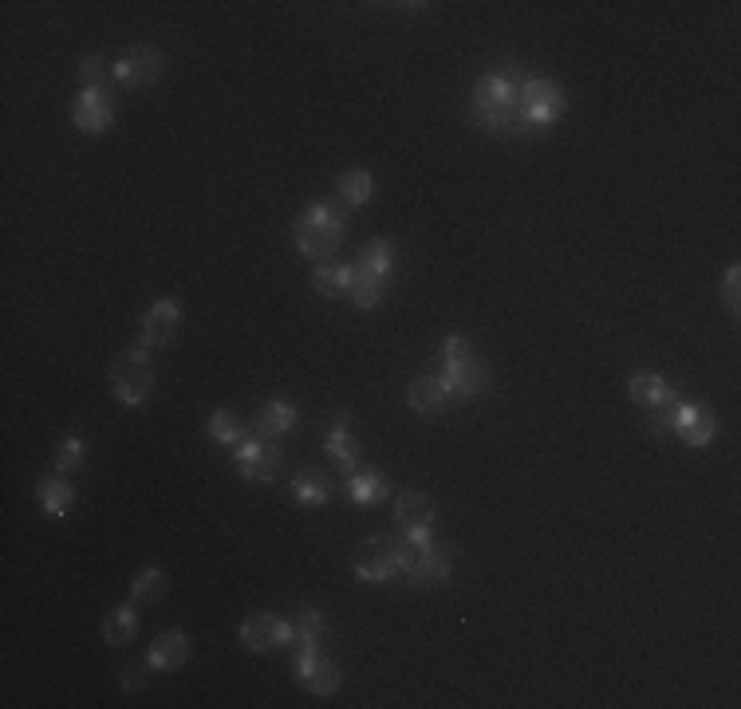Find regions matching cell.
I'll return each instance as SVG.
<instances>
[{
  "mask_svg": "<svg viewBox=\"0 0 741 709\" xmlns=\"http://www.w3.org/2000/svg\"><path fill=\"white\" fill-rule=\"evenodd\" d=\"M395 524L403 532V540L410 548L430 544V528H434V501L426 493H403L395 505Z\"/></svg>",
  "mask_w": 741,
  "mask_h": 709,
  "instance_id": "52a82bcc",
  "label": "cell"
},
{
  "mask_svg": "<svg viewBox=\"0 0 741 709\" xmlns=\"http://www.w3.org/2000/svg\"><path fill=\"white\" fill-rule=\"evenodd\" d=\"M343 245V217L332 205H312L296 217V249L312 260H328Z\"/></svg>",
  "mask_w": 741,
  "mask_h": 709,
  "instance_id": "7a4b0ae2",
  "label": "cell"
},
{
  "mask_svg": "<svg viewBox=\"0 0 741 709\" xmlns=\"http://www.w3.org/2000/svg\"><path fill=\"white\" fill-rule=\"evenodd\" d=\"M738 284H741V268H730L726 280H722V300L730 312H738Z\"/></svg>",
  "mask_w": 741,
  "mask_h": 709,
  "instance_id": "e575fe53",
  "label": "cell"
},
{
  "mask_svg": "<svg viewBox=\"0 0 741 709\" xmlns=\"http://www.w3.org/2000/svg\"><path fill=\"white\" fill-rule=\"evenodd\" d=\"M79 79H83V91H111L115 71L103 64L99 56H87V60L79 64Z\"/></svg>",
  "mask_w": 741,
  "mask_h": 709,
  "instance_id": "f1b7e54d",
  "label": "cell"
},
{
  "mask_svg": "<svg viewBox=\"0 0 741 709\" xmlns=\"http://www.w3.org/2000/svg\"><path fill=\"white\" fill-rule=\"evenodd\" d=\"M328 453H332V461H339L347 473H355V465H359V442H355V434L347 430L343 418H339L336 426H332V434H328Z\"/></svg>",
  "mask_w": 741,
  "mask_h": 709,
  "instance_id": "7402d4cb",
  "label": "cell"
},
{
  "mask_svg": "<svg viewBox=\"0 0 741 709\" xmlns=\"http://www.w3.org/2000/svg\"><path fill=\"white\" fill-rule=\"evenodd\" d=\"M521 115L533 130H544L564 115V91L552 79H525L521 87Z\"/></svg>",
  "mask_w": 741,
  "mask_h": 709,
  "instance_id": "8992f818",
  "label": "cell"
},
{
  "mask_svg": "<svg viewBox=\"0 0 741 709\" xmlns=\"http://www.w3.org/2000/svg\"><path fill=\"white\" fill-rule=\"evenodd\" d=\"M296 670H300V682L312 690V694H332L339 686V670L336 662L328 658V654H320V650H308V654H296Z\"/></svg>",
  "mask_w": 741,
  "mask_h": 709,
  "instance_id": "5bb4252c",
  "label": "cell"
},
{
  "mask_svg": "<svg viewBox=\"0 0 741 709\" xmlns=\"http://www.w3.org/2000/svg\"><path fill=\"white\" fill-rule=\"evenodd\" d=\"M442 379H446V387L454 390V394L473 398V394L485 390L489 371L477 363V355L470 351V343L454 335V339H446V347H442Z\"/></svg>",
  "mask_w": 741,
  "mask_h": 709,
  "instance_id": "3957f363",
  "label": "cell"
},
{
  "mask_svg": "<svg viewBox=\"0 0 741 709\" xmlns=\"http://www.w3.org/2000/svg\"><path fill=\"white\" fill-rule=\"evenodd\" d=\"M320 639H324V615H320L316 607H304V611L292 619V646H296V654L320 650Z\"/></svg>",
  "mask_w": 741,
  "mask_h": 709,
  "instance_id": "ffe728a7",
  "label": "cell"
},
{
  "mask_svg": "<svg viewBox=\"0 0 741 709\" xmlns=\"http://www.w3.org/2000/svg\"><path fill=\"white\" fill-rule=\"evenodd\" d=\"M162 595V572L158 568H146L142 576L135 580V591H131V599L135 603H142V599H158Z\"/></svg>",
  "mask_w": 741,
  "mask_h": 709,
  "instance_id": "d6a6232c",
  "label": "cell"
},
{
  "mask_svg": "<svg viewBox=\"0 0 741 709\" xmlns=\"http://www.w3.org/2000/svg\"><path fill=\"white\" fill-rule=\"evenodd\" d=\"M209 438L221 442V446H241V442H245L241 422H237L229 410H213V418H209Z\"/></svg>",
  "mask_w": 741,
  "mask_h": 709,
  "instance_id": "4316f807",
  "label": "cell"
},
{
  "mask_svg": "<svg viewBox=\"0 0 741 709\" xmlns=\"http://www.w3.org/2000/svg\"><path fill=\"white\" fill-rule=\"evenodd\" d=\"M79 461H83V442L71 434V438H64V446L56 450V473H71Z\"/></svg>",
  "mask_w": 741,
  "mask_h": 709,
  "instance_id": "836d02e7",
  "label": "cell"
},
{
  "mask_svg": "<svg viewBox=\"0 0 741 709\" xmlns=\"http://www.w3.org/2000/svg\"><path fill=\"white\" fill-rule=\"evenodd\" d=\"M138 686H142V674H138V670H131V674H123V690H127V694H135Z\"/></svg>",
  "mask_w": 741,
  "mask_h": 709,
  "instance_id": "d590c367",
  "label": "cell"
},
{
  "mask_svg": "<svg viewBox=\"0 0 741 709\" xmlns=\"http://www.w3.org/2000/svg\"><path fill=\"white\" fill-rule=\"evenodd\" d=\"M135 607H119V611H111L107 615V623H103V639L111 646H127L131 639H135Z\"/></svg>",
  "mask_w": 741,
  "mask_h": 709,
  "instance_id": "cb8c5ba5",
  "label": "cell"
},
{
  "mask_svg": "<svg viewBox=\"0 0 741 709\" xmlns=\"http://www.w3.org/2000/svg\"><path fill=\"white\" fill-rule=\"evenodd\" d=\"M71 119H75V127L87 130V134H103V130L115 123V99H111V91H83L75 99Z\"/></svg>",
  "mask_w": 741,
  "mask_h": 709,
  "instance_id": "8fae6325",
  "label": "cell"
},
{
  "mask_svg": "<svg viewBox=\"0 0 741 709\" xmlns=\"http://www.w3.org/2000/svg\"><path fill=\"white\" fill-rule=\"evenodd\" d=\"M339 197H343L347 205H367V201L375 197V178L363 174V170H347V174L339 178Z\"/></svg>",
  "mask_w": 741,
  "mask_h": 709,
  "instance_id": "484cf974",
  "label": "cell"
},
{
  "mask_svg": "<svg viewBox=\"0 0 741 709\" xmlns=\"http://www.w3.org/2000/svg\"><path fill=\"white\" fill-rule=\"evenodd\" d=\"M406 398H410V406H414L418 414H446L450 402H454V390L446 387L442 375H438V379H434V375H422V379L410 383Z\"/></svg>",
  "mask_w": 741,
  "mask_h": 709,
  "instance_id": "9a60e30c",
  "label": "cell"
},
{
  "mask_svg": "<svg viewBox=\"0 0 741 709\" xmlns=\"http://www.w3.org/2000/svg\"><path fill=\"white\" fill-rule=\"evenodd\" d=\"M529 75H521L517 67H501L477 79L470 103V119L481 130L493 134H513V138H537L540 130H533L521 115V87Z\"/></svg>",
  "mask_w": 741,
  "mask_h": 709,
  "instance_id": "6da1fadb",
  "label": "cell"
},
{
  "mask_svg": "<svg viewBox=\"0 0 741 709\" xmlns=\"http://www.w3.org/2000/svg\"><path fill=\"white\" fill-rule=\"evenodd\" d=\"M233 453H237V465L249 481H272L280 473V453L261 446V438H245L241 446H233Z\"/></svg>",
  "mask_w": 741,
  "mask_h": 709,
  "instance_id": "4fadbf2b",
  "label": "cell"
},
{
  "mask_svg": "<svg viewBox=\"0 0 741 709\" xmlns=\"http://www.w3.org/2000/svg\"><path fill=\"white\" fill-rule=\"evenodd\" d=\"M186 658H190V643H186V635H182V631H170V635H162L158 643L150 646L146 666H150V670H178Z\"/></svg>",
  "mask_w": 741,
  "mask_h": 709,
  "instance_id": "d6986e66",
  "label": "cell"
},
{
  "mask_svg": "<svg viewBox=\"0 0 741 709\" xmlns=\"http://www.w3.org/2000/svg\"><path fill=\"white\" fill-rule=\"evenodd\" d=\"M410 560V544H395V540H363L359 552H355V576L359 580H371V583H387L395 576H403V564Z\"/></svg>",
  "mask_w": 741,
  "mask_h": 709,
  "instance_id": "277c9868",
  "label": "cell"
},
{
  "mask_svg": "<svg viewBox=\"0 0 741 709\" xmlns=\"http://www.w3.org/2000/svg\"><path fill=\"white\" fill-rule=\"evenodd\" d=\"M403 576L418 587H434V583L450 580V552L438 544H422L410 548V560L403 564Z\"/></svg>",
  "mask_w": 741,
  "mask_h": 709,
  "instance_id": "ba28073f",
  "label": "cell"
},
{
  "mask_svg": "<svg viewBox=\"0 0 741 709\" xmlns=\"http://www.w3.org/2000/svg\"><path fill=\"white\" fill-rule=\"evenodd\" d=\"M178 327H182V308L174 304V300H158L146 316H142V347H170L174 343V335H178Z\"/></svg>",
  "mask_w": 741,
  "mask_h": 709,
  "instance_id": "30bf717a",
  "label": "cell"
},
{
  "mask_svg": "<svg viewBox=\"0 0 741 709\" xmlns=\"http://www.w3.org/2000/svg\"><path fill=\"white\" fill-rule=\"evenodd\" d=\"M351 300L359 304V308H379L383 304V292H387V276H379V272H371L367 264H355L351 268Z\"/></svg>",
  "mask_w": 741,
  "mask_h": 709,
  "instance_id": "e0dca14e",
  "label": "cell"
},
{
  "mask_svg": "<svg viewBox=\"0 0 741 709\" xmlns=\"http://www.w3.org/2000/svg\"><path fill=\"white\" fill-rule=\"evenodd\" d=\"M292 426H296V410L288 402H265L261 414L249 426V438H276V434H284Z\"/></svg>",
  "mask_w": 741,
  "mask_h": 709,
  "instance_id": "ac0fdd59",
  "label": "cell"
},
{
  "mask_svg": "<svg viewBox=\"0 0 741 709\" xmlns=\"http://www.w3.org/2000/svg\"><path fill=\"white\" fill-rule=\"evenodd\" d=\"M359 264H367V268L379 272V276H391V268H395V249H391L387 241H371V245L359 253Z\"/></svg>",
  "mask_w": 741,
  "mask_h": 709,
  "instance_id": "1f68e13d",
  "label": "cell"
},
{
  "mask_svg": "<svg viewBox=\"0 0 741 709\" xmlns=\"http://www.w3.org/2000/svg\"><path fill=\"white\" fill-rule=\"evenodd\" d=\"M347 489H351V497H355L359 505H375V501L387 497V477H383V473H351Z\"/></svg>",
  "mask_w": 741,
  "mask_h": 709,
  "instance_id": "d4e9b609",
  "label": "cell"
},
{
  "mask_svg": "<svg viewBox=\"0 0 741 709\" xmlns=\"http://www.w3.org/2000/svg\"><path fill=\"white\" fill-rule=\"evenodd\" d=\"M674 430L690 442V446H710V438H714V414L706 410V406H698V402H682V410H678V418H674Z\"/></svg>",
  "mask_w": 741,
  "mask_h": 709,
  "instance_id": "2e32d148",
  "label": "cell"
},
{
  "mask_svg": "<svg viewBox=\"0 0 741 709\" xmlns=\"http://www.w3.org/2000/svg\"><path fill=\"white\" fill-rule=\"evenodd\" d=\"M292 493H296V501H300V505H312V509H320V505H328V501H332V481H328L324 473H316V469H300V473H296V481H292Z\"/></svg>",
  "mask_w": 741,
  "mask_h": 709,
  "instance_id": "44dd1931",
  "label": "cell"
},
{
  "mask_svg": "<svg viewBox=\"0 0 741 709\" xmlns=\"http://www.w3.org/2000/svg\"><path fill=\"white\" fill-rule=\"evenodd\" d=\"M241 643L249 650H272V646L292 643V623L276 615H253L241 623Z\"/></svg>",
  "mask_w": 741,
  "mask_h": 709,
  "instance_id": "7c38bea8",
  "label": "cell"
},
{
  "mask_svg": "<svg viewBox=\"0 0 741 709\" xmlns=\"http://www.w3.org/2000/svg\"><path fill=\"white\" fill-rule=\"evenodd\" d=\"M162 67H166L162 64V52L142 44V48H131L111 71H115V79H119L123 87H150V83H158Z\"/></svg>",
  "mask_w": 741,
  "mask_h": 709,
  "instance_id": "9c48e42d",
  "label": "cell"
},
{
  "mask_svg": "<svg viewBox=\"0 0 741 709\" xmlns=\"http://www.w3.org/2000/svg\"><path fill=\"white\" fill-rule=\"evenodd\" d=\"M150 387H154V363H150V355H146V351H127V355L115 363V371H111V390H115V398H119L123 406H138V402L150 394Z\"/></svg>",
  "mask_w": 741,
  "mask_h": 709,
  "instance_id": "5b68a950",
  "label": "cell"
},
{
  "mask_svg": "<svg viewBox=\"0 0 741 709\" xmlns=\"http://www.w3.org/2000/svg\"><path fill=\"white\" fill-rule=\"evenodd\" d=\"M36 493H40V505H44V513L48 516H68L71 501H75L71 485L68 481H60V477H44V481L36 485Z\"/></svg>",
  "mask_w": 741,
  "mask_h": 709,
  "instance_id": "603a6c76",
  "label": "cell"
},
{
  "mask_svg": "<svg viewBox=\"0 0 741 709\" xmlns=\"http://www.w3.org/2000/svg\"><path fill=\"white\" fill-rule=\"evenodd\" d=\"M312 284H316V292H320V296H339V292H347V288H351V268L324 264V268H316Z\"/></svg>",
  "mask_w": 741,
  "mask_h": 709,
  "instance_id": "83f0119b",
  "label": "cell"
},
{
  "mask_svg": "<svg viewBox=\"0 0 741 709\" xmlns=\"http://www.w3.org/2000/svg\"><path fill=\"white\" fill-rule=\"evenodd\" d=\"M678 410H682V394L667 390V394H663V398L651 406V430H655V434L674 430V418H678Z\"/></svg>",
  "mask_w": 741,
  "mask_h": 709,
  "instance_id": "f546056e",
  "label": "cell"
},
{
  "mask_svg": "<svg viewBox=\"0 0 741 709\" xmlns=\"http://www.w3.org/2000/svg\"><path fill=\"white\" fill-rule=\"evenodd\" d=\"M627 390H631V398H635L639 406H655L671 387H667L659 375H635V379L627 383Z\"/></svg>",
  "mask_w": 741,
  "mask_h": 709,
  "instance_id": "4dcf8cb0",
  "label": "cell"
}]
</instances>
